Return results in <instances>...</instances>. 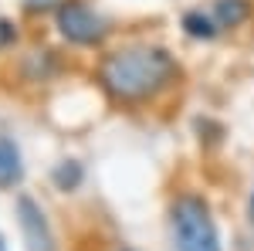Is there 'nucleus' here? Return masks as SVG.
Returning <instances> with one entry per match:
<instances>
[{
	"label": "nucleus",
	"mask_w": 254,
	"mask_h": 251,
	"mask_svg": "<svg viewBox=\"0 0 254 251\" xmlns=\"http://www.w3.org/2000/svg\"><path fill=\"white\" fill-rule=\"evenodd\" d=\"M95 78L112 102L142 105V102H153L163 92H170L180 82V61L163 44L132 41V44H122L116 51L102 55Z\"/></svg>",
	"instance_id": "obj_1"
},
{
	"label": "nucleus",
	"mask_w": 254,
	"mask_h": 251,
	"mask_svg": "<svg viewBox=\"0 0 254 251\" xmlns=\"http://www.w3.org/2000/svg\"><path fill=\"white\" fill-rule=\"evenodd\" d=\"M170 238L176 251H224L220 228L210 200L196 190H183L170 204Z\"/></svg>",
	"instance_id": "obj_2"
},
{
	"label": "nucleus",
	"mask_w": 254,
	"mask_h": 251,
	"mask_svg": "<svg viewBox=\"0 0 254 251\" xmlns=\"http://www.w3.org/2000/svg\"><path fill=\"white\" fill-rule=\"evenodd\" d=\"M55 27L61 31L64 41H71L78 48H98L109 34V20L85 0H61L55 10Z\"/></svg>",
	"instance_id": "obj_3"
},
{
	"label": "nucleus",
	"mask_w": 254,
	"mask_h": 251,
	"mask_svg": "<svg viewBox=\"0 0 254 251\" xmlns=\"http://www.w3.org/2000/svg\"><path fill=\"white\" fill-rule=\"evenodd\" d=\"M17 224H20V234H24L27 251H58L55 231H51L48 217L41 211V204L34 197H27V193L17 197Z\"/></svg>",
	"instance_id": "obj_4"
},
{
	"label": "nucleus",
	"mask_w": 254,
	"mask_h": 251,
	"mask_svg": "<svg viewBox=\"0 0 254 251\" xmlns=\"http://www.w3.org/2000/svg\"><path fill=\"white\" fill-rule=\"evenodd\" d=\"M210 14L220 31H237L254 17V0H210Z\"/></svg>",
	"instance_id": "obj_5"
},
{
	"label": "nucleus",
	"mask_w": 254,
	"mask_h": 251,
	"mask_svg": "<svg viewBox=\"0 0 254 251\" xmlns=\"http://www.w3.org/2000/svg\"><path fill=\"white\" fill-rule=\"evenodd\" d=\"M180 27H183V34L193 41H217L224 31H220V24L214 20L210 14V7L203 10V7H193V10H187L183 20H180Z\"/></svg>",
	"instance_id": "obj_6"
},
{
	"label": "nucleus",
	"mask_w": 254,
	"mask_h": 251,
	"mask_svg": "<svg viewBox=\"0 0 254 251\" xmlns=\"http://www.w3.org/2000/svg\"><path fill=\"white\" fill-rule=\"evenodd\" d=\"M20 176H24V163H20V150L14 139L0 136V190L14 187Z\"/></svg>",
	"instance_id": "obj_7"
},
{
	"label": "nucleus",
	"mask_w": 254,
	"mask_h": 251,
	"mask_svg": "<svg viewBox=\"0 0 254 251\" xmlns=\"http://www.w3.org/2000/svg\"><path fill=\"white\" fill-rule=\"evenodd\" d=\"M81 176H85L81 163H75V160H64L58 170H55V183H58L61 190H75V187L81 183Z\"/></svg>",
	"instance_id": "obj_8"
},
{
	"label": "nucleus",
	"mask_w": 254,
	"mask_h": 251,
	"mask_svg": "<svg viewBox=\"0 0 254 251\" xmlns=\"http://www.w3.org/2000/svg\"><path fill=\"white\" fill-rule=\"evenodd\" d=\"M248 228L254 234V187H251V197H248Z\"/></svg>",
	"instance_id": "obj_9"
},
{
	"label": "nucleus",
	"mask_w": 254,
	"mask_h": 251,
	"mask_svg": "<svg viewBox=\"0 0 254 251\" xmlns=\"http://www.w3.org/2000/svg\"><path fill=\"white\" fill-rule=\"evenodd\" d=\"M0 251H7V241H3V234H0Z\"/></svg>",
	"instance_id": "obj_10"
}]
</instances>
